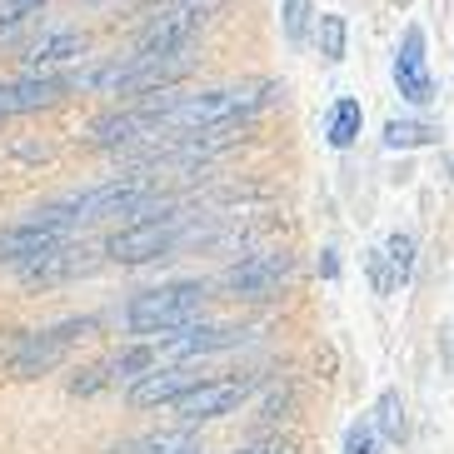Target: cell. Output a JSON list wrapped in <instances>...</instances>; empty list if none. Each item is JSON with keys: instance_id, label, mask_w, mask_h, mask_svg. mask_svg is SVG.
Here are the masks:
<instances>
[{"instance_id": "obj_27", "label": "cell", "mask_w": 454, "mask_h": 454, "mask_svg": "<svg viewBox=\"0 0 454 454\" xmlns=\"http://www.w3.org/2000/svg\"><path fill=\"white\" fill-rule=\"evenodd\" d=\"M385 5H395V11H410L414 0H385Z\"/></svg>"}, {"instance_id": "obj_19", "label": "cell", "mask_w": 454, "mask_h": 454, "mask_svg": "<svg viewBox=\"0 0 454 454\" xmlns=\"http://www.w3.org/2000/svg\"><path fill=\"white\" fill-rule=\"evenodd\" d=\"M41 5L45 0H0V45L26 41L41 20Z\"/></svg>"}, {"instance_id": "obj_16", "label": "cell", "mask_w": 454, "mask_h": 454, "mask_svg": "<svg viewBox=\"0 0 454 454\" xmlns=\"http://www.w3.org/2000/svg\"><path fill=\"white\" fill-rule=\"evenodd\" d=\"M380 135H385V150H425V145H440V125H434V121H419V115H389Z\"/></svg>"}, {"instance_id": "obj_21", "label": "cell", "mask_w": 454, "mask_h": 454, "mask_svg": "<svg viewBox=\"0 0 454 454\" xmlns=\"http://www.w3.org/2000/svg\"><path fill=\"white\" fill-rule=\"evenodd\" d=\"M385 260H389V275H395V290H404V285L414 280V260H419V240H414L410 230H395L385 245Z\"/></svg>"}, {"instance_id": "obj_15", "label": "cell", "mask_w": 454, "mask_h": 454, "mask_svg": "<svg viewBox=\"0 0 454 454\" xmlns=\"http://www.w3.org/2000/svg\"><path fill=\"white\" fill-rule=\"evenodd\" d=\"M320 135H325V145H330V150H349V145H355V140L364 135L360 95H334L330 110L320 115Z\"/></svg>"}, {"instance_id": "obj_2", "label": "cell", "mask_w": 454, "mask_h": 454, "mask_svg": "<svg viewBox=\"0 0 454 454\" xmlns=\"http://www.w3.org/2000/svg\"><path fill=\"white\" fill-rule=\"evenodd\" d=\"M205 300L210 285L205 280H165L125 300V330L140 340H170V334L190 330L205 320Z\"/></svg>"}, {"instance_id": "obj_4", "label": "cell", "mask_w": 454, "mask_h": 454, "mask_svg": "<svg viewBox=\"0 0 454 454\" xmlns=\"http://www.w3.org/2000/svg\"><path fill=\"white\" fill-rule=\"evenodd\" d=\"M290 275H294L290 250H250V254H240L235 265L220 270L215 290L225 294V300H240V305H265V300H280Z\"/></svg>"}, {"instance_id": "obj_11", "label": "cell", "mask_w": 454, "mask_h": 454, "mask_svg": "<svg viewBox=\"0 0 454 454\" xmlns=\"http://www.w3.org/2000/svg\"><path fill=\"white\" fill-rule=\"evenodd\" d=\"M75 90V75H20V81L0 85V121L30 115V110H51Z\"/></svg>"}, {"instance_id": "obj_26", "label": "cell", "mask_w": 454, "mask_h": 454, "mask_svg": "<svg viewBox=\"0 0 454 454\" xmlns=\"http://www.w3.org/2000/svg\"><path fill=\"white\" fill-rule=\"evenodd\" d=\"M320 275H325V280H340V250H334V245H325V250H320Z\"/></svg>"}, {"instance_id": "obj_9", "label": "cell", "mask_w": 454, "mask_h": 454, "mask_svg": "<svg viewBox=\"0 0 454 454\" xmlns=\"http://www.w3.org/2000/svg\"><path fill=\"white\" fill-rule=\"evenodd\" d=\"M100 270V250H90V245H55V250H45L41 260H30L26 270H20V280L30 285V290H51V285H70V280H85V275H95Z\"/></svg>"}, {"instance_id": "obj_5", "label": "cell", "mask_w": 454, "mask_h": 454, "mask_svg": "<svg viewBox=\"0 0 454 454\" xmlns=\"http://www.w3.org/2000/svg\"><path fill=\"white\" fill-rule=\"evenodd\" d=\"M225 0H175L160 5V15H150L140 35H135V55H170V51H195L200 30L220 15Z\"/></svg>"}, {"instance_id": "obj_24", "label": "cell", "mask_w": 454, "mask_h": 454, "mask_svg": "<svg viewBox=\"0 0 454 454\" xmlns=\"http://www.w3.org/2000/svg\"><path fill=\"white\" fill-rule=\"evenodd\" d=\"M235 454H300V450H294V440H280V434H265V440L240 444Z\"/></svg>"}, {"instance_id": "obj_1", "label": "cell", "mask_w": 454, "mask_h": 454, "mask_svg": "<svg viewBox=\"0 0 454 454\" xmlns=\"http://www.w3.org/2000/svg\"><path fill=\"white\" fill-rule=\"evenodd\" d=\"M195 70V55L190 51H170V55H125V60H110V66H90L75 75L81 90L95 95H125V100H150V95L180 90Z\"/></svg>"}, {"instance_id": "obj_18", "label": "cell", "mask_w": 454, "mask_h": 454, "mask_svg": "<svg viewBox=\"0 0 454 454\" xmlns=\"http://www.w3.org/2000/svg\"><path fill=\"white\" fill-rule=\"evenodd\" d=\"M315 51H320L325 66H340L349 55V20L340 11H320V20H315Z\"/></svg>"}, {"instance_id": "obj_23", "label": "cell", "mask_w": 454, "mask_h": 454, "mask_svg": "<svg viewBox=\"0 0 454 454\" xmlns=\"http://www.w3.org/2000/svg\"><path fill=\"white\" fill-rule=\"evenodd\" d=\"M340 454H385V440H380V429L370 425V414H360V419L345 429V450Z\"/></svg>"}, {"instance_id": "obj_22", "label": "cell", "mask_w": 454, "mask_h": 454, "mask_svg": "<svg viewBox=\"0 0 454 454\" xmlns=\"http://www.w3.org/2000/svg\"><path fill=\"white\" fill-rule=\"evenodd\" d=\"M185 450H195L185 429H165V434L155 429V434H140V440H125L115 454H185Z\"/></svg>"}, {"instance_id": "obj_6", "label": "cell", "mask_w": 454, "mask_h": 454, "mask_svg": "<svg viewBox=\"0 0 454 454\" xmlns=\"http://www.w3.org/2000/svg\"><path fill=\"white\" fill-rule=\"evenodd\" d=\"M95 330V320H66L55 325V330H26L15 334L11 349H5V364H11L15 380H35V374H51L55 364H66L70 345L85 340Z\"/></svg>"}, {"instance_id": "obj_12", "label": "cell", "mask_w": 454, "mask_h": 454, "mask_svg": "<svg viewBox=\"0 0 454 454\" xmlns=\"http://www.w3.org/2000/svg\"><path fill=\"white\" fill-rule=\"evenodd\" d=\"M70 235L66 230L45 225V220H35V215H26V220H15V225L0 230V265H20L26 270L30 260H41L45 250H55V245H66Z\"/></svg>"}, {"instance_id": "obj_10", "label": "cell", "mask_w": 454, "mask_h": 454, "mask_svg": "<svg viewBox=\"0 0 454 454\" xmlns=\"http://www.w3.org/2000/svg\"><path fill=\"white\" fill-rule=\"evenodd\" d=\"M250 330H240V325H190V330L170 334V340H160V360L165 364H190V360H205V355H220V349H235Z\"/></svg>"}, {"instance_id": "obj_20", "label": "cell", "mask_w": 454, "mask_h": 454, "mask_svg": "<svg viewBox=\"0 0 454 454\" xmlns=\"http://www.w3.org/2000/svg\"><path fill=\"white\" fill-rule=\"evenodd\" d=\"M315 20H320L315 0H280V30L294 51H305V45L315 41Z\"/></svg>"}, {"instance_id": "obj_14", "label": "cell", "mask_w": 454, "mask_h": 454, "mask_svg": "<svg viewBox=\"0 0 454 454\" xmlns=\"http://www.w3.org/2000/svg\"><path fill=\"white\" fill-rule=\"evenodd\" d=\"M85 55H90V35L85 30H45L41 41L30 45L26 66H30V75H55L60 66L85 60Z\"/></svg>"}, {"instance_id": "obj_3", "label": "cell", "mask_w": 454, "mask_h": 454, "mask_svg": "<svg viewBox=\"0 0 454 454\" xmlns=\"http://www.w3.org/2000/svg\"><path fill=\"white\" fill-rule=\"evenodd\" d=\"M190 215H180V205L165 215H145V220H125L121 230H110L106 240V260L115 265H150V260H165L185 245Z\"/></svg>"}, {"instance_id": "obj_25", "label": "cell", "mask_w": 454, "mask_h": 454, "mask_svg": "<svg viewBox=\"0 0 454 454\" xmlns=\"http://www.w3.org/2000/svg\"><path fill=\"white\" fill-rule=\"evenodd\" d=\"M370 280H374V290H380V294H395V275H389L385 250H370Z\"/></svg>"}, {"instance_id": "obj_29", "label": "cell", "mask_w": 454, "mask_h": 454, "mask_svg": "<svg viewBox=\"0 0 454 454\" xmlns=\"http://www.w3.org/2000/svg\"><path fill=\"white\" fill-rule=\"evenodd\" d=\"M0 125H5V121H0Z\"/></svg>"}, {"instance_id": "obj_17", "label": "cell", "mask_w": 454, "mask_h": 454, "mask_svg": "<svg viewBox=\"0 0 454 454\" xmlns=\"http://www.w3.org/2000/svg\"><path fill=\"white\" fill-rule=\"evenodd\" d=\"M370 425L380 429V440H385V444H400V440H404L410 419H404V395H400L395 385L374 395V404H370Z\"/></svg>"}, {"instance_id": "obj_8", "label": "cell", "mask_w": 454, "mask_h": 454, "mask_svg": "<svg viewBox=\"0 0 454 454\" xmlns=\"http://www.w3.org/2000/svg\"><path fill=\"white\" fill-rule=\"evenodd\" d=\"M395 90H400L404 106L425 110L434 106V75H429V41H425V26H404L400 30V45H395Z\"/></svg>"}, {"instance_id": "obj_13", "label": "cell", "mask_w": 454, "mask_h": 454, "mask_svg": "<svg viewBox=\"0 0 454 454\" xmlns=\"http://www.w3.org/2000/svg\"><path fill=\"white\" fill-rule=\"evenodd\" d=\"M190 385H200V374L185 370V364H165V370H150L145 380H135V385L125 389V400H130L135 410H170Z\"/></svg>"}, {"instance_id": "obj_28", "label": "cell", "mask_w": 454, "mask_h": 454, "mask_svg": "<svg viewBox=\"0 0 454 454\" xmlns=\"http://www.w3.org/2000/svg\"><path fill=\"white\" fill-rule=\"evenodd\" d=\"M185 454H205V450H185Z\"/></svg>"}, {"instance_id": "obj_7", "label": "cell", "mask_w": 454, "mask_h": 454, "mask_svg": "<svg viewBox=\"0 0 454 454\" xmlns=\"http://www.w3.org/2000/svg\"><path fill=\"white\" fill-rule=\"evenodd\" d=\"M250 389H254L250 374H220V380H200V385H190L185 395L170 404V414H175L185 429L210 425V419H225V414L240 410V404L250 400Z\"/></svg>"}]
</instances>
